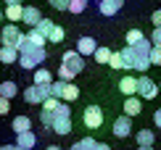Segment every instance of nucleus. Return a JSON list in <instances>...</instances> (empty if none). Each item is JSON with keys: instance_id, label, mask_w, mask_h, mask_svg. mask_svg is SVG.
I'll return each instance as SVG.
<instances>
[{"instance_id": "f257e3e1", "label": "nucleus", "mask_w": 161, "mask_h": 150, "mask_svg": "<svg viewBox=\"0 0 161 150\" xmlns=\"http://www.w3.org/2000/svg\"><path fill=\"white\" fill-rule=\"evenodd\" d=\"M151 40L145 37L140 45H124L122 47V56L127 61V69H137V71H148L151 69Z\"/></svg>"}, {"instance_id": "f03ea898", "label": "nucleus", "mask_w": 161, "mask_h": 150, "mask_svg": "<svg viewBox=\"0 0 161 150\" xmlns=\"http://www.w3.org/2000/svg\"><path fill=\"white\" fill-rule=\"evenodd\" d=\"M45 58H48L45 47H40V50H35V53H19V66H24L26 71H35Z\"/></svg>"}, {"instance_id": "7ed1b4c3", "label": "nucleus", "mask_w": 161, "mask_h": 150, "mask_svg": "<svg viewBox=\"0 0 161 150\" xmlns=\"http://www.w3.org/2000/svg\"><path fill=\"white\" fill-rule=\"evenodd\" d=\"M21 37H24V32L19 29V24H5V26H3V32H0V40H3V45L16 47V50H19V42H21Z\"/></svg>"}, {"instance_id": "20e7f679", "label": "nucleus", "mask_w": 161, "mask_h": 150, "mask_svg": "<svg viewBox=\"0 0 161 150\" xmlns=\"http://www.w3.org/2000/svg\"><path fill=\"white\" fill-rule=\"evenodd\" d=\"M82 121H85L87 129H98L103 124V108L100 105H87L85 113H82Z\"/></svg>"}, {"instance_id": "39448f33", "label": "nucleus", "mask_w": 161, "mask_h": 150, "mask_svg": "<svg viewBox=\"0 0 161 150\" xmlns=\"http://www.w3.org/2000/svg\"><path fill=\"white\" fill-rule=\"evenodd\" d=\"M137 95H140L143 100H153V98L158 95V84H156L151 77H145V74H143V77L137 79Z\"/></svg>"}, {"instance_id": "423d86ee", "label": "nucleus", "mask_w": 161, "mask_h": 150, "mask_svg": "<svg viewBox=\"0 0 161 150\" xmlns=\"http://www.w3.org/2000/svg\"><path fill=\"white\" fill-rule=\"evenodd\" d=\"M61 66H66L71 74H79V71L85 69V58L79 56L77 50H66L64 56H61Z\"/></svg>"}, {"instance_id": "0eeeda50", "label": "nucleus", "mask_w": 161, "mask_h": 150, "mask_svg": "<svg viewBox=\"0 0 161 150\" xmlns=\"http://www.w3.org/2000/svg\"><path fill=\"white\" fill-rule=\"evenodd\" d=\"M111 132H114V137H119V140H122V137H130V134H132V121H130V116H119V119L114 121V129H111Z\"/></svg>"}, {"instance_id": "6e6552de", "label": "nucleus", "mask_w": 161, "mask_h": 150, "mask_svg": "<svg viewBox=\"0 0 161 150\" xmlns=\"http://www.w3.org/2000/svg\"><path fill=\"white\" fill-rule=\"evenodd\" d=\"M122 5H124V0H98L100 16H116L122 11Z\"/></svg>"}, {"instance_id": "1a4fd4ad", "label": "nucleus", "mask_w": 161, "mask_h": 150, "mask_svg": "<svg viewBox=\"0 0 161 150\" xmlns=\"http://www.w3.org/2000/svg\"><path fill=\"white\" fill-rule=\"evenodd\" d=\"M42 21V13H40L37 5H24V16H21V24H29L32 29Z\"/></svg>"}, {"instance_id": "9d476101", "label": "nucleus", "mask_w": 161, "mask_h": 150, "mask_svg": "<svg viewBox=\"0 0 161 150\" xmlns=\"http://www.w3.org/2000/svg\"><path fill=\"white\" fill-rule=\"evenodd\" d=\"M50 129H53L56 134H61V137H64V134H69V132H71V116H56Z\"/></svg>"}, {"instance_id": "9b49d317", "label": "nucleus", "mask_w": 161, "mask_h": 150, "mask_svg": "<svg viewBox=\"0 0 161 150\" xmlns=\"http://www.w3.org/2000/svg\"><path fill=\"white\" fill-rule=\"evenodd\" d=\"M98 50V42H95V40H92V37H79V42H77V53H79V56H92V53H95Z\"/></svg>"}, {"instance_id": "f8f14e48", "label": "nucleus", "mask_w": 161, "mask_h": 150, "mask_svg": "<svg viewBox=\"0 0 161 150\" xmlns=\"http://www.w3.org/2000/svg\"><path fill=\"white\" fill-rule=\"evenodd\" d=\"M124 116H130V119H132V116H137L140 111H143V100H140L137 98V95H132V98H127L124 100Z\"/></svg>"}, {"instance_id": "ddd939ff", "label": "nucleus", "mask_w": 161, "mask_h": 150, "mask_svg": "<svg viewBox=\"0 0 161 150\" xmlns=\"http://www.w3.org/2000/svg\"><path fill=\"white\" fill-rule=\"evenodd\" d=\"M119 92L127 95V98L137 95V77H122V82H119Z\"/></svg>"}, {"instance_id": "4468645a", "label": "nucleus", "mask_w": 161, "mask_h": 150, "mask_svg": "<svg viewBox=\"0 0 161 150\" xmlns=\"http://www.w3.org/2000/svg\"><path fill=\"white\" fill-rule=\"evenodd\" d=\"M16 145L24 147V150L37 147V134H35V132H21V134H16Z\"/></svg>"}, {"instance_id": "2eb2a0df", "label": "nucleus", "mask_w": 161, "mask_h": 150, "mask_svg": "<svg viewBox=\"0 0 161 150\" xmlns=\"http://www.w3.org/2000/svg\"><path fill=\"white\" fill-rule=\"evenodd\" d=\"M11 129L16 134H21V132H32V119L29 116H16V119L11 121Z\"/></svg>"}, {"instance_id": "dca6fc26", "label": "nucleus", "mask_w": 161, "mask_h": 150, "mask_svg": "<svg viewBox=\"0 0 161 150\" xmlns=\"http://www.w3.org/2000/svg\"><path fill=\"white\" fill-rule=\"evenodd\" d=\"M32 82H35V84H40V87H48V84H53V74H50L48 69H35Z\"/></svg>"}, {"instance_id": "f3484780", "label": "nucleus", "mask_w": 161, "mask_h": 150, "mask_svg": "<svg viewBox=\"0 0 161 150\" xmlns=\"http://www.w3.org/2000/svg\"><path fill=\"white\" fill-rule=\"evenodd\" d=\"M5 19H8L11 24H19L21 21V16H24V5H5Z\"/></svg>"}, {"instance_id": "a211bd4d", "label": "nucleus", "mask_w": 161, "mask_h": 150, "mask_svg": "<svg viewBox=\"0 0 161 150\" xmlns=\"http://www.w3.org/2000/svg\"><path fill=\"white\" fill-rule=\"evenodd\" d=\"M79 98V87L71 84V82H64V90H61V100L69 103V100H77Z\"/></svg>"}, {"instance_id": "6ab92c4d", "label": "nucleus", "mask_w": 161, "mask_h": 150, "mask_svg": "<svg viewBox=\"0 0 161 150\" xmlns=\"http://www.w3.org/2000/svg\"><path fill=\"white\" fill-rule=\"evenodd\" d=\"M0 61H3V63H16V61H19V50H16V47H8V45H3V47H0Z\"/></svg>"}, {"instance_id": "aec40b11", "label": "nucleus", "mask_w": 161, "mask_h": 150, "mask_svg": "<svg viewBox=\"0 0 161 150\" xmlns=\"http://www.w3.org/2000/svg\"><path fill=\"white\" fill-rule=\"evenodd\" d=\"M135 140H137L140 147H153V140H156V137H153L151 129H140V132L135 134Z\"/></svg>"}, {"instance_id": "412c9836", "label": "nucleus", "mask_w": 161, "mask_h": 150, "mask_svg": "<svg viewBox=\"0 0 161 150\" xmlns=\"http://www.w3.org/2000/svg\"><path fill=\"white\" fill-rule=\"evenodd\" d=\"M16 92H19L16 82H3V84H0V98L11 100V98H16Z\"/></svg>"}, {"instance_id": "4be33fe9", "label": "nucleus", "mask_w": 161, "mask_h": 150, "mask_svg": "<svg viewBox=\"0 0 161 150\" xmlns=\"http://www.w3.org/2000/svg\"><path fill=\"white\" fill-rule=\"evenodd\" d=\"M92 58H95L100 66H108V61H111V50H108V47H103V45H100L98 50L92 53Z\"/></svg>"}, {"instance_id": "5701e85b", "label": "nucleus", "mask_w": 161, "mask_h": 150, "mask_svg": "<svg viewBox=\"0 0 161 150\" xmlns=\"http://www.w3.org/2000/svg\"><path fill=\"white\" fill-rule=\"evenodd\" d=\"M108 66H111V69H116V71L127 69V61H124V56H122V50H119V53H111V61H108Z\"/></svg>"}, {"instance_id": "b1692460", "label": "nucleus", "mask_w": 161, "mask_h": 150, "mask_svg": "<svg viewBox=\"0 0 161 150\" xmlns=\"http://www.w3.org/2000/svg\"><path fill=\"white\" fill-rule=\"evenodd\" d=\"M64 37H66V32H64V26H53L50 29V35H48V42H53V45H58V42H64Z\"/></svg>"}, {"instance_id": "393cba45", "label": "nucleus", "mask_w": 161, "mask_h": 150, "mask_svg": "<svg viewBox=\"0 0 161 150\" xmlns=\"http://www.w3.org/2000/svg\"><path fill=\"white\" fill-rule=\"evenodd\" d=\"M143 40H145V35L140 29H130V32H127V37H124V42L127 45H140Z\"/></svg>"}, {"instance_id": "a878e982", "label": "nucleus", "mask_w": 161, "mask_h": 150, "mask_svg": "<svg viewBox=\"0 0 161 150\" xmlns=\"http://www.w3.org/2000/svg\"><path fill=\"white\" fill-rule=\"evenodd\" d=\"M26 40H29V42L35 45V47H45V42H48V40L40 35L37 29H29V32H26Z\"/></svg>"}, {"instance_id": "bb28decb", "label": "nucleus", "mask_w": 161, "mask_h": 150, "mask_svg": "<svg viewBox=\"0 0 161 150\" xmlns=\"http://www.w3.org/2000/svg\"><path fill=\"white\" fill-rule=\"evenodd\" d=\"M53 26H56V24H53L50 19H45V16H42V21H40V24L35 26V29H37V32H40V35H42L45 40H48V35H50V29H53Z\"/></svg>"}, {"instance_id": "cd10ccee", "label": "nucleus", "mask_w": 161, "mask_h": 150, "mask_svg": "<svg viewBox=\"0 0 161 150\" xmlns=\"http://www.w3.org/2000/svg\"><path fill=\"white\" fill-rule=\"evenodd\" d=\"M48 87H50V84H48ZM48 87H40V84H35V90H37V105H42L45 100L50 98V90H48Z\"/></svg>"}, {"instance_id": "c85d7f7f", "label": "nucleus", "mask_w": 161, "mask_h": 150, "mask_svg": "<svg viewBox=\"0 0 161 150\" xmlns=\"http://www.w3.org/2000/svg\"><path fill=\"white\" fill-rule=\"evenodd\" d=\"M95 145H98V140H92V137H82V140L77 142L79 150H95Z\"/></svg>"}, {"instance_id": "c756f323", "label": "nucleus", "mask_w": 161, "mask_h": 150, "mask_svg": "<svg viewBox=\"0 0 161 150\" xmlns=\"http://www.w3.org/2000/svg\"><path fill=\"white\" fill-rule=\"evenodd\" d=\"M24 100H26L29 105H37V90H35V84L24 90Z\"/></svg>"}, {"instance_id": "7c9ffc66", "label": "nucleus", "mask_w": 161, "mask_h": 150, "mask_svg": "<svg viewBox=\"0 0 161 150\" xmlns=\"http://www.w3.org/2000/svg\"><path fill=\"white\" fill-rule=\"evenodd\" d=\"M87 8V0H69V11L71 13H82Z\"/></svg>"}, {"instance_id": "2f4dec72", "label": "nucleus", "mask_w": 161, "mask_h": 150, "mask_svg": "<svg viewBox=\"0 0 161 150\" xmlns=\"http://www.w3.org/2000/svg\"><path fill=\"white\" fill-rule=\"evenodd\" d=\"M58 103H61V100H56V98H48V100L42 103V111H48V113H56Z\"/></svg>"}, {"instance_id": "473e14b6", "label": "nucleus", "mask_w": 161, "mask_h": 150, "mask_svg": "<svg viewBox=\"0 0 161 150\" xmlns=\"http://www.w3.org/2000/svg\"><path fill=\"white\" fill-rule=\"evenodd\" d=\"M74 77H77V74H71L66 66H58V79H61V82H71Z\"/></svg>"}, {"instance_id": "72a5a7b5", "label": "nucleus", "mask_w": 161, "mask_h": 150, "mask_svg": "<svg viewBox=\"0 0 161 150\" xmlns=\"http://www.w3.org/2000/svg\"><path fill=\"white\" fill-rule=\"evenodd\" d=\"M151 66H161V47H151Z\"/></svg>"}, {"instance_id": "f704fd0d", "label": "nucleus", "mask_w": 161, "mask_h": 150, "mask_svg": "<svg viewBox=\"0 0 161 150\" xmlns=\"http://www.w3.org/2000/svg\"><path fill=\"white\" fill-rule=\"evenodd\" d=\"M56 11H69V0H48Z\"/></svg>"}, {"instance_id": "c9c22d12", "label": "nucleus", "mask_w": 161, "mask_h": 150, "mask_svg": "<svg viewBox=\"0 0 161 150\" xmlns=\"http://www.w3.org/2000/svg\"><path fill=\"white\" fill-rule=\"evenodd\" d=\"M53 116H71V108H69V105H66L64 100H61V103H58V108H56V113H53Z\"/></svg>"}, {"instance_id": "e433bc0d", "label": "nucleus", "mask_w": 161, "mask_h": 150, "mask_svg": "<svg viewBox=\"0 0 161 150\" xmlns=\"http://www.w3.org/2000/svg\"><path fill=\"white\" fill-rule=\"evenodd\" d=\"M53 119H56L53 113H48V111H40V121H42L45 126H53Z\"/></svg>"}, {"instance_id": "4c0bfd02", "label": "nucleus", "mask_w": 161, "mask_h": 150, "mask_svg": "<svg viewBox=\"0 0 161 150\" xmlns=\"http://www.w3.org/2000/svg\"><path fill=\"white\" fill-rule=\"evenodd\" d=\"M151 45H153V47H161V29H153V35H151Z\"/></svg>"}, {"instance_id": "58836bf2", "label": "nucleus", "mask_w": 161, "mask_h": 150, "mask_svg": "<svg viewBox=\"0 0 161 150\" xmlns=\"http://www.w3.org/2000/svg\"><path fill=\"white\" fill-rule=\"evenodd\" d=\"M11 111V100H5V98H0V116H5Z\"/></svg>"}, {"instance_id": "ea45409f", "label": "nucleus", "mask_w": 161, "mask_h": 150, "mask_svg": "<svg viewBox=\"0 0 161 150\" xmlns=\"http://www.w3.org/2000/svg\"><path fill=\"white\" fill-rule=\"evenodd\" d=\"M151 21H153V26H156V29H161V8H158V11H153Z\"/></svg>"}, {"instance_id": "a19ab883", "label": "nucleus", "mask_w": 161, "mask_h": 150, "mask_svg": "<svg viewBox=\"0 0 161 150\" xmlns=\"http://www.w3.org/2000/svg\"><path fill=\"white\" fill-rule=\"evenodd\" d=\"M153 124H156V129H161V108L153 113Z\"/></svg>"}, {"instance_id": "79ce46f5", "label": "nucleus", "mask_w": 161, "mask_h": 150, "mask_svg": "<svg viewBox=\"0 0 161 150\" xmlns=\"http://www.w3.org/2000/svg\"><path fill=\"white\" fill-rule=\"evenodd\" d=\"M3 3H5V5H21L24 0H3Z\"/></svg>"}, {"instance_id": "37998d69", "label": "nucleus", "mask_w": 161, "mask_h": 150, "mask_svg": "<svg viewBox=\"0 0 161 150\" xmlns=\"http://www.w3.org/2000/svg\"><path fill=\"white\" fill-rule=\"evenodd\" d=\"M95 150H111V147L106 145V142H98V145H95Z\"/></svg>"}, {"instance_id": "c03bdc74", "label": "nucleus", "mask_w": 161, "mask_h": 150, "mask_svg": "<svg viewBox=\"0 0 161 150\" xmlns=\"http://www.w3.org/2000/svg\"><path fill=\"white\" fill-rule=\"evenodd\" d=\"M16 145H0V150H13Z\"/></svg>"}, {"instance_id": "a18cd8bd", "label": "nucleus", "mask_w": 161, "mask_h": 150, "mask_svg": "<svg viewBox=\"0 0 161 150\" xmlns=\"http://www.w3.org/2000/svg\"><path fill=\"white\" fill-rule=\"evenodd\" d=\"M45 150H61V147H58V145H50V147H45Z\"/></svg>"}, {"instance_id": "49530a36", "label": "nucleus", "mask_w": 161, "mask_h": 150, "mask_svg": "<svg viewBox=\"0 0 161 150\" xmlns=\"http://www.w3.org/2000/svg\"><path fill=\"white\" fill-rule=\"evenodd\" d=\"M3 19H5V13H3V8H0V21H3Z\"/></svg>"}, {"instance_id": "de8ad7c7", "label": "nucleus", "mask_w": 161, "mask_h": 150, "mask_svg": "<svg viewBox=\"0 0 161 150\" xmlns=\"http://www.w3.org/2000/svg\"><path fill=\"white\" fill-rule=\"evenodd\" d=\"M13 150H24V147H19V145H16V147H13Z\"/></svg>"}, {"instance_id": "09e8293b", "label": "nucleus", "mask_w": 161, "mask_h": 150, "mask_svg": "<svg viewBox=\"0 0 161 150\" xmlns=\"http://www.w3.org/2000/svg\"><path fill=\"white\" fill-rule=\"evenodd\" d=\"M140 150H153V147H140Z\"/></svg>"}, {"instance_id": "8fccbe9b", "label": "nucleus", "mask_w": 161, "mask_h": 150, "mask_svg": "<svg viewBox=\"0 0 161 150\" xmlns=\"http://www.w3.org/2000/svg\"><path fill=\"white\" fill-rule=\"evenodd\" d=\"M69 150H79V147H77V145H74V147H69Z\"/></svg>"}, {"instance_id": "3c124183", "label": "nucleus", "mask_w": 161, "mask_h": 150, "mask_svg": "<svg viewBox=\"0 0 161 150\" xmlns=\"http://www.w3.org/2000/svg\"><path fill=\"white\" fill-rule=\"evenodd\" d=\"M158 92H161V84H158Z\"/></svg>"}, {"instance_id": "603ef678", "label": "nucleus", "mask_w": 161, "mask_h": 150, "mask_svg": "<svg viewBox=\"0 0 161 150\" xmlns=\"http://www.w3.org/2000/svg\"><path fill=\"white\" fill-rule=\"evenodd\" d=\"M61 150H64V147H61Z\"/></svg>"}]
</instances>
